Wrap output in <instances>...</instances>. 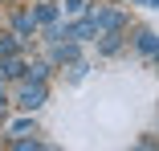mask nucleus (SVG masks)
I'll return each instance as SVG.
<instances>
[{
	"label": "nucleus",
	"mask_w": 159,
	"mask_h": 151,
	"mask_svg": "<svg viewBox=\"0 0 159 151\" xmlns=\"http://www.w3.org/2000/svg\"><path fill=\"white\" fill-rule=\"evenodd\" d=\"M86 8V0H66V12H82Z\"/></svg>",
	"instance_id": "4"
},
{
	"label": "nucleus",
	"mask_w": 159,
	"mask_h": 151,
	"mask_svg": "<svg viewBox=\"0 0 159 151\" xmlns=\"http://www.w3.org/2000/svg\"><path fill=\"white\" fill-rule=\"evenodd\" d=\"M20 70H25L20 62H8V66H4V74H8V78H20Z\"/></svg>",
	"instance_id": "3"
},
{
	"label": "nucleus",
	"mask_w": 159,
	"mask_h": 151,
	"mask_svg": "<svg viewBox=\"0 0 159 151\" xmlns=\"http://www.w3.org/2000/svg\"><path fill=\"white\" fill-rule=\"evenodd\" d=\"M41 102H45V90H41V86H25V90H20V106H25V110H37Z\"/></svg>",
	"instance_id": "1"
},
{
	"label": "nucleus",
	"mask_w": 159,
	"mask_h": 151,
	"mask_svg": "<svg viewBox=\"0 0 159 151\" xmlns=\"http://www.w3.org/2000/svg\"><path fill=\"white\" fill-rule=\"evenodd\" d=\"M139 49L143 53H155V33H139Z\"/></svg>",
	"instance_id": "2"
}]
</instances>
